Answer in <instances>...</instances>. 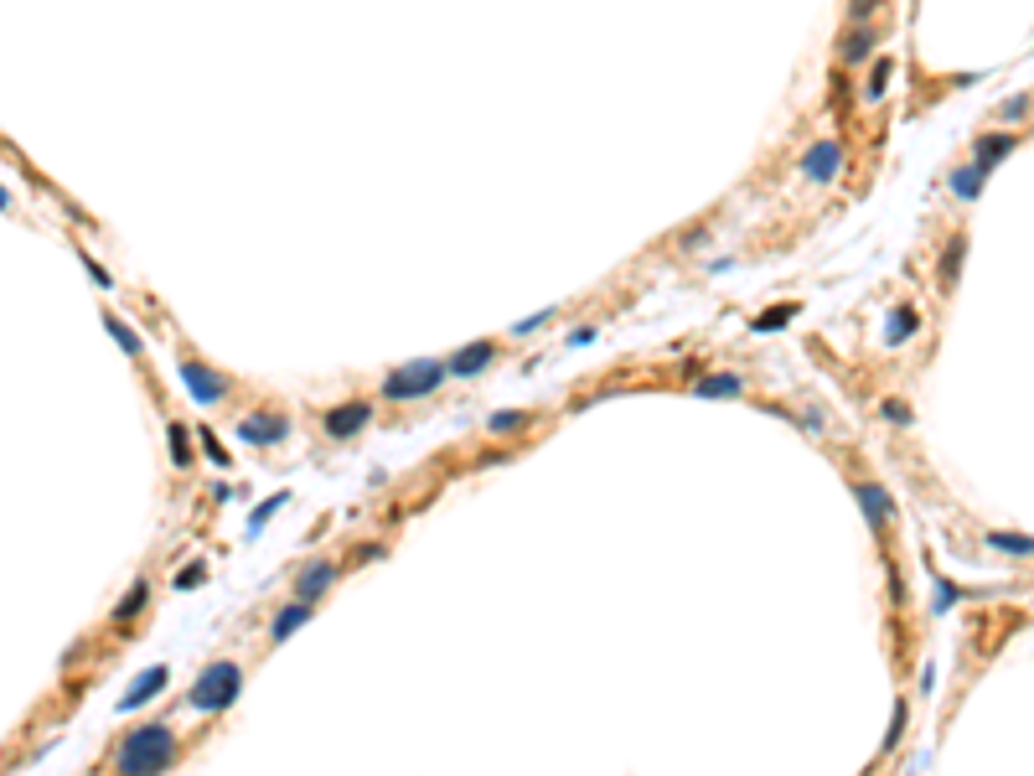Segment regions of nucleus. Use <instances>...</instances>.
<instances>
[{
  "label": "nucleus",
  "instance_id": "423d86ee",
  "mask_svg": "<svg viewBox=\"0 0 1034 776\" xmlns=\"http://www.w3.org/2000/svg\"><path fill=\"white\" fill-rule=\"evenodd\" d=\"M368 420H373V404H368V399H347V404H337V409L321 414V430H326V440H352Z\"/></svg>",
  "mask_w": 1034,
  "mask_h": 776
},
{
  "label": "nucleus",
  "instance_id": "393cba45",
  "mask_svg": "<svg viewBox=\"0 0 1034 776\" xmlns=\"http://www.w3.org/2000/svg\"><path fill=\"white\" fill-rule=\"evenodd\" d=\"M874 11V0H848V21H869Z\"/></svg>",
  "mask_w": 1034,
  "mask_h": 776
},
{
  "label": "nucleus",
  "instance_id": "412c9836",
  "mask_svg": "<svg viewBox=\"0 0 1034 776\" xmlns=\"http://www.w3.org/2000/svg\"><path fill=\"white\" fill-rule=\"evenodd\" d=\"M993 549H1003V554H1019V559H1029V539H1024V533H993Z\"/></svg>",
  "mask_w": 1034,
  "mask_h": 776
},
{
  "label": "nucleus",
  "instance_id": "f3484780",
  "mask_svg": "<svg viewBox=\"0 0 1034 776\" xmlns=\"http://www.w3.org/2000/svg\"><path fill=\"white\" fill-rule=\"evenodd\" d=\"M145 606H150V580H135V585H130V595L114 606V616H109V621H114V626H130Z\"/></svg>",
  "mask_w": 1034,
  "mask_h": 776
},
{
  "label": "nucleus",
  "instance_id": "9d476101",
  "mask_svg": "<svg viewBox=\"0 0 1034 776\" xmlns=\"http://www.w3.org/2000/svg\"><path fill=\"white\" fill-rule=\"evenodd\" d=\"M838 166H843V145L838 140H817L812 151L802 156V176L812 187H828L833 176H838Z\"/></svg>",
  "mask_w": 1034,
  "mask_h": 776
},
{
  "label": "nucleus",
  "instance_id": "aec40b11",
  "mask_svg": "<svg viewBox=\"0 0 1034 776\" xmlns=\"http://www.w3.org/2000/svg\"><path fill=\"white\" fill-rule=\"evenodd\" d=\"M528 425H533V414H492V425H486V430H492V435H512V430H528Z\"/></svg>",
  "mask_w": 1034,
  "mask_h": 776
},
{
  "label": "nucleus",
  "instance_id": "1a4fd4ad",
  "mask_svg": "<svg viewBox=\"0 0 1034 776\" xmlns=\"http://www.w3.org/2000/svg\"><path fill=\"white\" fill-rule=\"evenodd\" d=\"M238 440H249V445H280V440H290V420H285V414H269V409L243 414V420H238Z\"/></svg>",
  "mask_w": 1034,
  "mask_h": 776
},
{
  "label": "nucleus",
  "instance_id": "9b49d317",
  "mask_svg": "<svg viewBox=\"0 0 1034 776\" xmlns=\"http://www.w3.org/2000/svg\"><path fill=\"white\" fill-rule=\"evenodd\" d=\"M337 570H342L337 559H311L306 570L295 575V595H306V601H321V595L337 585Z\"/></svg>",
  "mask_w": 1034,
  "mask_h": 776
},
{
  "label": "nucleus",
  "instance_id": "4468645a",
  "mask_svg": "<svg viewBox=\"0 0 1034 776\" xmlns=\"http://www.w3.org/2000/svg\"><path fill=\"white\" fill-rule=\"evenodd\" d=\"M869 47H874V26H869V21H854V32H843V42H838V63L859 68L864 57H869Z\"/></svg>",
  "mask_w": 1034,
  "mask_h": 776
},
{
  "label": "nucleus",
  "instance_id": "ddd939ff",
  "mask_svg": "<svg viewBox=\"0 0 1034 776\" xmlns=\"http://www.w3.org/2000/svg\"><path fill=\"white\" fill-rule=\"evenodd\" d=\"M1009 151H1019V135H983V140H972V161H978L983 171H993L998 161H1009Z\"/></svg>",
  "mask_w": 1034,
  "mask_h": 776
},
{
  "label": "nucleus",
  "instance_id": "6ab92c4d",
  "mask_svg": "<svg viewBox=\"0 0 1034 776\" xmlns=\"http://www.w3.org/2000/svg\"><path fill=\"white\" fill-rule=\"evenodd\" d=\"M104 326H109V332L119 337V347H125L130 357H140V352H145V347H140V337H135V332H130V326H125V321H119V316H114V311H104Z\"/></svg>",
  "mask_w": 1034,
  "mask_h": 776
},
{
  "label": "nucleus",
  "instance_id": "4be33fe9",
  "mask_svg": "<svg viewBox=\"0 0 1034 776\" xmlns=\"http://www.w3.org/2000/svg\"><path fill=\"white\" fill-rule=\"evenodd\" d=\"M910 332H916V311H910V306H900V311H895V326H890L885 337H890V342H905Z\"/></svg>",
  "mask_w": 1034,
  "mask_h": 776
},
{
  "label": "nucleus",
  "instance_id": "f03ea898",
  "mask_svg": "<svg viewBox=\"0 0 1034 776\" xmlns=\"http://www.w3.org/2000/svg\"><path fill=\"white\" fill-rule=\"evenodd\" d=\"M238 689H243V668H238L233 658H218V663H207V668L197 673V683L187 689V709L218 714V709H228V704L238 699Z\"/></svg>",
  "mask_w": 1034,
  "mask_h": 776
},
{
  "label": "nucleus",
  "instance_id": "a878e982",
  "mask_svg": "<svg viewBox=\"0 0 1034 776\" xmlns=\"http://www.w3.org/2000/svg\"><path fill=\"white\" fill-rule=\"evenodd\" d=\"M885 414H890L895 425H910V409H905V404H885Z\"/></svg>",
  "mask_w": 1034,
  "mask_h": 776
},
{
  "label": "nucleus",
  "instance_id": "5701e85b",
  "mask_svg": "<svg viewBox=\"0 0 1034 776\" xmlns=\"http://www.w3.org/2000/svg\"><path fill=\"white\" fill-rule=\"evenodd\" d=\"M171 440H176V445H171V451H176V466H187V461H192V445H187V430H181V425H171Z\"/></svg>",
  "mask_w": 1034,
  "mask_h": 776
},
{
  "label": "nucleus",
  "instance_id": "a211bd4d",
  "mask_svg": "<svg viewBox=\"0 0 1034 776\" xmlns=\"http://www.w3.org/2000/svg\"><path fill=\"white\" fill-rule=\"evenodd\" d=\"M983 182H988V171H983L978 161H972V166H957V171H952V192H957L962 202H972V197H978V192H983Z\"/></svg>",
  "mask_w": 1034,
  "mask_h": 776
},
{
  "label": "nucleus",
  "instance_id": "7ed1b4c3",
  "mask_svg": "<svg viewBox=\"0 0 1034 776\" xmlns=\"http://www.w3.org/2000/svg\"><path fill=\"white\" fill-rule=\"evenodd\" d=\"M450 373H445V363L440 357H414L409 368H399V373H388L383 378V399H393V404H409V399H430L435 388L445 383Z\"/></svg>",
  "mask_w": 1034,
  "mask_h": 776
},
{
  "label": "nucleus",
  "instance_id": "dca6fc26",
  "mask_svg": "<svg viewBox=\"0 0 1034 776\" xmlns=\"http://www.w3.org/2000/svg\"><path fill=\"white\" fill-rule=\"evenodd\" d=\"M166 683H171V668H150L145 678H135V689H130L125 699H119V709H140L145 699H156V694L166 689Z\"/></svg>",
  "mask_w": 1034,
  "mask_h": 776
},
{
  "label": "nucleus",
  "instance_id": "f8f14e48",
  "mask_svg": "<svg viewBox=\"0 0 1034 776\" xmlns=\"http://www.w3.org/2000/svg\"><path fill=\"white\" fill-rule=\"evenodd\" d=\"M962 254H967V233L952 228L947 249H941V259H936V285H941V295L957 290V280H962Z\"/></svg>",
  "mask_w": 1034,
  "mask_h": 776
},
{
  "label": "nucleus",
  "instance_id": "bb28decb",
  "mask_svg": "<svg viewBox=\"0 0 1034 776\" xmlns=\"http://www.w3.org/2000/svg\"><path fill=\"white\" fill-rule=\"evenodd\" d=\"M0 207H11V197H6V192H0Z\"/></svg>",
  "mask_w": 1034,
  "mask_h": 776
},
{
  "label": "nucleus",
  "instance_id": "0eeeda50",
  "mask_svg": "<svg viewBox=\"0 0 1034 776\" xmlns=\"http://www.w3.org/2000/svg\"><path fill=\"white\" fill-rule=\"evenodd\" d=\"M497 357H502V342L486 337V342H471V347H461V352H450V357H445V373H450V378H471V373H486Z\"/></svg>",
  "mask_w": 1034,
  "mask_h": 776
},
{
  "label": "nucleus",
  "instance_id": "39448f33",
  "mask_svg": "<svg viewBox=\"0 0 1034 776\" xmlns=\"http://www.w3.org/2000/svg\"><path fill=\"white\" fill-rule=\"evenodd\" d=\"M854 497H859V507H864V523H869V533L874 539H885V528H890V518H895V502H890V492L874 482V476H854Z\"/></svg>",
  "mask_w": 1034,
  "mask_h": 776
},
{
  "label": "nucleus",
  "instance_id": "6e6552de",
  "mask_svg": "<svg viewBox=\"0 0 1034 776\" xmlns=\"http://www.w3.org/2000/svg\"><path fill=\"white\" fill-rule=\"evenodd\" d=\"M316 616V601H306V595H295V601H285V606H275V616H269V647H280V642H290L300 626H306Z\"/></svg>",
  "mask_w": 1034,
  "mask_h": 776
},
{
  "label": "nucleus",
  "instance_id": "2eb2a0df",
  "mask_svg": "<svg viewBox=\"0 0 1034 776\" xmlns=\"http://www.w3.org/2000/svg\"><path fill=\"white\" fill-rule=\"evenodd\" d=\"M693 394H698V399H740V394H745V378H740V373H709V378L693 383Z\"/></svg>",
  "mask_w": 1034,
  "mask_h": 776
},
{
  "label": "nucleus",
  "instance_id": "20e7f679",
  "mask_svg": "<svg viewBox=\"0 0 1034 776\" xmlns=\"http://www.w3.org/2000/svg\"><path fill=\"white\" fill-rule=\"evenodd\" d=\"M176 368H181V383L192 388V399H197V404H207V409H212V404H223V399H228V388H233V383H228L223 373H212V368L202 363V357H181Z\"/></svg>",
  "mask_w": 1034,
  "mask_h": 776
},
{
  "label": "nucleus",
  "instance_id": "b1692460",
  "mask_svg": "<svg viewBox=\"0 0 1034 776\" xmlns=\"http://www.w3.org/2000/svg\"><path fill=\"white\" fill-rule=\"evenodd\" d=\"M554 316H559V311H538V316H528L523 326H512V337H528V332H538V326H549Z\"/></svg>",
  "mask_w": 1034,
  "mask_h": 776
},
{
  "label": "nucleus",
  "instance_id": "f257e3e1",
  "mask_svg": "<svg viewBox=\"0 0 1034 776\" xmlns=\"http://www.w3.org/2000/svg\"><path fill=\"white\" fill-rule=\"evenodd\" d=\"M181 761V740L166 720H150V725H135L119 735L114 756H109V771H166Z\"/></svg>",
  "mask_w": 1034,
  "mask_h": 776
}]
</instances>
